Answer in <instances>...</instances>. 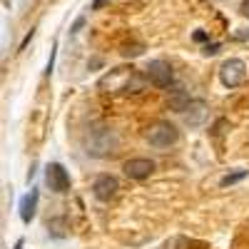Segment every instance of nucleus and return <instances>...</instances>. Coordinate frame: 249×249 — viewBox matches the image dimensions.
<instances>
[{
    "instance_id": "obj_1",
    "label": "nucleus",
    "mask_w": 249,
    "mask_h": 249,
    "mask_svg": "<svg viewBox=\"0 0 249 249\" xmlns=\"http://www.w3.org/2000/svg\"><path fill=\"white\" fill-rule=\"evenodd\" d=\"M117 135L102 122H92L85 132V152L90 157H110L117 152Z\"/></svg>"
},
{
    "instance_id": "obj_2",
    "label": "nucleus",
    "mask_w": 249,
    "mask_h": 249,
    "mask_svg": "<svg viewBox=\"0 0 249 249\" xmlns=\"http://www.w3.org/2000/svg\"><path fill=\"white\" fill-rule=\"evenodd\" d=\"M144 80L140 72H135L132 68H115L107 75H102L97 88L102 92H142L144 90Z\"/></svg>"
},
{
    "instance_id": "obj_3",
    "label": "nucleus",
    "mask_w": 249,
    "mask_h": 249,
    "mask_svg": "<svg viewBox=\"0 0 249 249\" xmlns=\"http://www.w3.org/2000/svg\"><path fill=\"white\" fill-rule=\"evenodd\" d=\"M144 140H147L152 147L164 150V147H172V144L179 140V130L172 122H155V124L147 127V132H144Z\"/></svg>"
},
{
    "instance_id": "obj_4",
    "label": "nucleus",
    "mask_w": 249,
    "mask_h": 249,
    "mask_svg": "<svg viewBox=\"0 0 249 249\" xmlns=\"http://www.w3.org/2000/svg\"><path fill=\"white\" fill-rule=\"evenodd\" d=\"M219 80H222L224 88H237V85H242V82L247 80V65H244L239 57L224 60L222 68H219Z\"/></svg>"
},
{
    "instance_id": "obj_5",
    "label": "nucleus",
    "mask_w": 249,
    "mask_h": 249,
    "mask_svg": "<svg viewBox=\"0 0 249 249\" xmlns=\"http://www.w3.org/2000/svg\"><path fill=\"white\" fill-rule=\"evenodd\" d=\"M144 77H147L155 88H170L172 82H175V72L170 68V62H164V60H152L150 65H147Z\"/></svg>"
},
{
    "instance_id": "obj_6",
    "label": "nucleus",
    "mask_w": 249,
    "mask_h": 249,
    "mask_svg": "<svg viewBox=\"0 0 249 249\" xmlns=\"http://www.w3.org/2000/svg\"><path fill=\"white\" fill-rule=\"evenodd\" d=\"M45 182H48V187H50L53 192H60V195L70 190V175H68V170L62 167L60 162H50V164H48Z\"/></svg>"
},
{
    "instance_id": "obj_7",
    "label": "nucleus",
    "mask_w": 249,
    "mask_h": 249,
    "mask_svg": "<svg viewBox=\"0 0 249 249\" xmlns=\"http://www.w3.org/2000/svg\"><path fill=\"white\" fill-rule=\"evenodd\" d=\"M117 190H120V184H117V179H115L112 175H100V177L92 182V195H95L100 202L115 199Z\"/></svg>"
},
{
    "instance_id": "obj_8",
    "label": "nucleus",
    "mask_w": 249,
    "mask_h": 249,
    "mask_svg": "<svg viewBox=\"0 0 249 249\" xmlns=\"http://www.w3.org/2000/svg\"><path fill=\"white\" fill-rule=\"evenodd\" d=\"M155 172V162L147 160V157H135V160H127L124 162V175L130 179H144Z\"/></svg>"
},
{
    "instance_id": "obj_9",
    "label": "nucleus",
    "mask_w": 249,
    "mask_h": 249,
    "mask_svg": "<svg viewBox=\"0 0 249 249\" xmlns=\"http://www.w3.org/2000/svg\"><path fill=\"white\" fill-rule=\"evenodd\" d=\"M207 112H210V110H207L204 100H192L182 115H184V122L190 124V127H199V124L207 120Z\"/></svg>"
},
{
    "instance_id": "obj_10",
    "label": "nucleus",
    "mask_w": 249,
    "mask_h": 249,
    "mask_svg": "<svg viewBox=\"0 0 249 249\" xmlns=\"http://www.w3.org/2000/svg\"><path fill=\"white\" fill-rule=\"evenodd\" d=\"M35 210H37V190H30L20 199V217H23V222H30L35 217Z\"/></svg>"
},
{
    "instance_id": "obj_11",
    "label": "nucleus",
    "mask_w": 249,
    "mask_h": 249,
    "mask_svg": "<svg viewBox=\"0 0 249 249\" xmlns=\"http://www.w3.org/2000/svg\"><path fill=\"white\" fill-rule=\"evenodd\" d=\"M190 102H192V100L187 97V95H184L182 90H175V95L170 97V107H172L175 112H184V110H187V105H190Z\"/></svg>"
},
{
    "instance_id": "obj_12",
    "label": "nucleus",
    "mask_w": 249,
    "mask_h": 249,
    "mask_svg": "<svg viewBox=\"0 0 249 249\" xmlns=\"http://www.w3.org/2000/svg\"><path fill=\"white\" fill-rule=\"evenodd\" d=\"M247 177V170H237V172H230V175H224L222 177V187H230V184H237Z\"/></svg>"
},
{
    "instance_id": "obj_13",
    "label": "nucleus",
    "mask_w": 249,
    "mask_h": 249,
    "mask_svg": "<svg viewBox=\"0 0 249 249\" xmlns=\"http://www.w3.org/2000/svg\"><path fill=\"white\" fill-rule=\"evenodd\" d=\"M122 55L124 57H137V55H142V45H124Z\"/></svg>"
},
{
    "instance_id": "obj_14",
    "label": "nucleus",
    "mask_w": 249,
    "mask_h": 249,
    "mask_svg": "<svg viewBox=\"0 0 249 249\" xmlns=\"http://www.w3.org/2000/svg\"><path fill=\"white\" fill-rule=\"evenodd\" d=\"M60 227H62V222H60V219H55V222H50V224H48V230H53V234H55V237H62L65 232H62Z\"/></svg>"
},
{
    "instance_id": "obj_15",
    "label": "nucleus",
    "mask_w": 249,
    "mask_h": 249,
    "mask_svg": "<svg viewBox=\"0 0 249 249\" xmlns=\"http://www.w3.org/2000/svg\"><path fill=\"white\" fill-rule=\"evenodd\" d=\"M202 53H204L207 57H210V55H217V53H219V45H217V43H207Z\"/></svg>"
},
{
    "instance_id": "obj_16",
    "label": "nucleus",
    "mask_w": 249,
    "mask_h": 249,
    "mask_svg": "<svg viewBox=\"0 0 249 249\" xmlns=\"http://www.w3.org/2000/svg\"><path fill=\"white\" fill-rule=\"evenodd\" d=\"M107 3H110V0H92V10H102Z\"/></svg>"
},
{
    "instance_id": "obj_17",
    "label": "nucleus",
    "mask_w": 249,
    "mask_h": 249,
    "mask_svg": "<svg viewBox=\"0 0 249 249\" xmlns=\"http://www.w3.org/2000/svg\"><path fill=\"white\" fill-rule=\"evenodd\" d=\"M239 13L244 18H249V0H242V5H239Z\"/></svg>"
},
{
    "instance_id": "obj_18",
    "label": "nucleus",
    "mask_w": 249,
    "mask_h": 249,
    "mask_svg": "<svg viewBox=\"0 0 249 249\" xmlns=\"http://www.w3.org/2000/svg\"><path fill=\"white\" fill-rule=\"evenodd\" d=\"M195 40H197V43H202V40H207V35L204 33H195Z\"/></svg>"
}]
</instances>
